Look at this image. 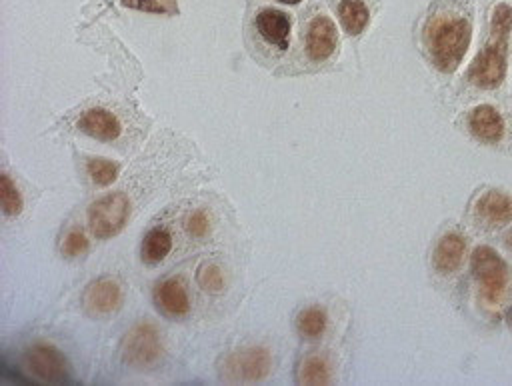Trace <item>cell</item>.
I'll return each instance as SVG.
<instances>
[{"label": "cell", "instance_id": "cell-1", "mask_svg": "<svg viewBox=\"0 0 512 386\" xmlns=\"http://www.w3.org/2000/svg\"><path fill=\"white\" fill-rule=\"evenodd\" d=\"M474 24L472 0H432L422 26V48L428 62L452 74L464 60Z\"/></svg>", "mask_w": 512, "mask_h": 386}, {"label": "cell", "instance_id": "cell-2", "mask_svg": "<svg viewBox=\"0 0 512 386\" xmlns=\"http://www.w3.org/2000/svg\"><path fill=\"white\" fill-rule=\"evenodd\" d=\"M512 48V0H492L488 8L486 36L472 60L466 82L476 90H496L508 72Z\"/></svg>", "mask_w": 512, "mask_h": 386}, {"label": "cell", "instance_id": "cell-3", "mask_svg": "<svg viewBox=\"0 0 512 386\" xmlns=\"http://www.w3.org/2000/svg\"><path fill=\"white\" fill-rule=\"evenodd\" d=\"M340 54V36L334 20L318 4L302 10L294 50L286 58V72H318Z\"/></svg>", "mask_w": 512, "mask_h": 386}, {"label": "cell", "instance_id": "cell-4", "mask_svg": "<svg viewBox=\"0 0 512 386\" xmlns=\"http://www.w3.org/2000/svg\"><path fill=\"white\" fill-rule=\"evenodd\" d=\"M244 44L264 68L284 62L292 48V16L272 4H258L244 22Z\"/></svg>", "mask_w": 512, "mask_h": 386}, {"label": "cell", "instance_id": "cell-5", "mask_svg": "<svg viewBox=\"0 0 512 386\" xmlns=\"http://www.w3.org/2000/svg\"><path fill=\"white\" fill-rule=\"evenodd\" d=\"M472 274L480 286V298L486 306H498L508 290V266L490 246H478L472 252Z\"/></svg>", "mask_w": 512, "mask_h": 386}, {"label": "cell", "instance_id": "cell-6", "mask_svg": "<svg viewBox=\"0 0 512 386\" xmlns=\"http://www.w3.org/2000/svg\"><path fill=\"white\" fill-rule=\"evenodd\" d=\"M464 128L484 146H502L510 134L506 116L492 104H478L468 110L464 116Z\"/></svg>", "mask_w": 512, "mask_h": 386}, {"label": "cell", "instance_id": "cell-7", "mask_svg": "<svg viewBox=\"0 0 512 386\" xmlns=\"http://www.w3.org/2000/svg\"><path fill=\"white\" fill-rule=\"evenodd\" d=\"M130 214V204L128 198L120 192L102 196L100 200H96L90 210H88V224L90 230L96 238H110L114 234H118Z\"/></svg>", "mask_w": 512, "mask_h": 386}, {"label": "cell", "instance_id": "cell-8", "mask_svg": "<svg viewBox=\"0 0 512 386\" xmlns=\"http://www.w3.org/2000/svg\"><path fill=\"white\" fill-rule=\"evenodd\" d=\"M270 366V352L262 346H250L224 358L222 378L228 382H258L270 372Z\"/></svg>", "mask_w": 512, "mask_h": 386}, {"label": "cell", "instance_id": "cell-9", "mask_svg": "<svg viewBox=\"0 0 512 386\" xmlns=\"http://www.w3.org/2000/svg\"><path fill=\"white\" fill-rule=\"evenodd\" d=\"M162 354L160 334L152 324L134 326L124 340V358L132 366H150Z\"/></svg>", "mask_w": 512, "mask_h": 386}, {"label": "cell", "instance_id": "cell-10", "mask_svg": "<svg viewBox=\"0 0 512 386\" xmlns=\"http://www.w3.org/2000/svg\"><path fill=\"white\" fill-rule=\"evenodd\" d=\"M472 218L478 228L496 230L512 222V196L500 190H488L474 202Z\"/></svg>", "mask_w": 512, "mask_h": 386}, {"label": "cell", "instance_id": "cell-11", "mask_svg": "<svg viewBox=\"0 0 512 386\" xmlns=\"http://www.w3.org/2000/svg\"><path fill=\"white\" fill-rule=\"evenodd\" d=\"M26 368L46 382H58L66 378V360L64 356L50 344H34L24 354Z\"/></svg>", "mask_w": 512, "mask_h": 386}, {"label": "cell", "instance_id": "cell-12", "mask_svg": "<svg viewBox=\"0 0 512 386\" xmlns=\"http://www.w3.org/2000/svg\"><path fill=\"white\" fill-rule=\"evenodd\" d=\"M154 304L168 318H184L190 312V298L182 278H166L154 288Z\"/></svg>", "mask_w": 512, "mask_h": 386}, {"label": "cell", "instance_id": "cell-13", "mask_svg": "<svg viewBox=\"0 0 512 386\" xmlns=\"http://www.w3.org/2000/svg\"><path fill=\"white\" fill-rule=\"evenodd\" d=\"M466 254V240L458 232H446L440 236L432 250V268L442 274L450 276L456 270H460Z\"/></svg>", "mask_w": 512, "mask_h": 386}, {"label": "cell", "instance_id": "cell-14", "mask_svg": "<svg viewBox=\"0 0 512 386\" xmlns=\"http://www.w3.org/2000/svg\"><path fill=\"white\" fill-rule=\"evenodd\" d=\"M76 128L100 142H112L122 132L120 120L110 110L100 106L84 110L76 120Z\"/></svg>", "mask_w": 512, "mask_h": 386}, {"label": "cell", "instance_id": "cell-15", "mask_svg": "<svg viewBox=\"0 0 512 386\" xmlns=\"http://www.w3.org/2000/svg\"><path fill=\"white\" fill-rule=\"evenodd\" d=\"M122 302V290L116 280L102 278L92 282L84 292V306L92 316H106Z\"/></svg>", "mask_w": 512, "mask_h": 386}, {"label": "cell", "instance_id": "cell-16", "mask_svg": "<svg viewBox=\"0 0 512 386\" xmlns=\"http://www.w3.org/2000/svg\"><path fill=\"white\" fill-rule=\"evenodd\" d=\"M340 26L348 36H358L372 20L370 0H330Z\"/></svg>", "mask_w": 512, "mask_h": 386}, {"label": "cell", "instance_id": "cell-17", "mask_svg": "<svg viewBox=\"0 0 512 386\" xmlns=\"http://www.w3.org/2000/svg\"><path fill=\"white\" fill-rule=\"evenodd\" d=\"M172 250V236L166 228L154 226L146 232L142 246H140V256L146 264H158L162 262Z\"/></svg>", "mask_w": 512, "mask_h": 386}, {"label": "cell", "instance_id": "cell-18", "mask_svg": "<svg viewBox=\"0 0 512 386\" xmlns=\"http://www.w3.org/2000/svg\"><path fill=\"white\" fill-rule=\"evenodd\" d=\"M300 384H330L332 382V364L324 354H308L298 368Z\"/></svg>", "mask_w": 512, "mask_h": 386}, {"label": "cell", "instance_id": "cell-19", "mask_svg": "<svg viewBox=\"0 0 512 386\" xmlns=\"http://www.w3.org/2000/svg\"><path fill=\"white\" fill-rule=\"evenodd\" d=\"M328 316L320 306H308L296 316V330L302 338L314 340L326 332Z\"/></svg>", "mask_w": 512, "mask_h": 386}, {"label": "cell", "instance_id": "cell-20", "mask_svg": "<svg viewBox=\"0 0 512 386\" xmlns=\"http://www.w3.org/2000/svg\"><path fill=\"white\" fill-rule=\"evenodd\" d=\"M0 204H2V212L6 216H18L22 210V196L16 188V184L12 182L10 174L2 172L0 176Z\"/></svg>", "mask_w": 512, "mask_h": 386}, {"label": "cell", "instance_id": "cell-21", "mask_svg": "<svg viewBox=\"0 0 512 386\" xmlns=\"http://www.w3.org/2000/svg\"><path fill=\"white\" fill-rule=\"evenodd\" d=\"M86 170H88V176L92 178L94 184L106 186V184L116 180L120 168H118V164H114L106 158H90L88 164H86Z\"/></svg>", "mask_w": 512, "mask_h": 386}, {"label": "cell", "instance_id": "cell-22", "mask_svg": "<svg viewBox=\"0 0 512 386\" xmlns=\"http://www.w3.org/2000/svg\"><path fill=\"white\" fill-rule=\"evenodd\" d=\"M196 282L210 294H220L224 290V272L216 264H202L196 272Z\"/></svg>", "mask_w": 512, "mask_h": 386}, {"label": "cell", "instance_id": "cell-23", "mask_svg": "<svg viewBox=\"0 0 512 386\" xmlns=\"http://www.w3.org/2000/svg\"><path fill=\"white\" fill-rule=\"evenodd\" d=\"M86 250H88V238L84 236L82 230H70V232L62 238L60 252H62L66 258L82 256V254H86Z\"/></svg>", "mask_w": 512, "mask_h": 386}, {"label": "cell", "instance_id": "cell-24", "mask_svg": "<svg viewBox=\"0 0 512 386\" xmlns=\"http://www.w3.org/2000/svg\"><path fill=\"white\" fill-rule=\"evenodd\" d=\"M122 4L136 10H144V12L172 14L176 10V0H122Z\"/></svg>", "mask_w": 512, "mask_h": 386}, {"label": "cell", "instance_id": "cell-25", "mask_svg": "<svg viewBox=\"0 0 512 386\" xmlns=\"http://www.w3.org/2000/svg\"><path fill=\"white\" fill-rule=\"evenodd\" d=\"M186 226H188L190 236H192V238H196V240H200V238L208 236V232H210V220H208V214H206L204 210H196V212H192V214L188 216Z\"/></svg>", "mask_w": 512, "mask_h": 386}, {"label": "cell", "instance_id": "cell-26", "mask_svg": "<svg viewBox=\"0 0 512 386\" xmlns=\"http://www.w3.org/2000/svg\"><path fill=\"white\" fill-rule=\"evenodd\" d=\"M262 2H268V0H262ZM270 2H278V4H286V6H296L300 4L302 0H270Z\"/></svg>", "mask_w": 512, "mask_h": 386}, {"label": "cell", "instance_id": "cell-27", "mask_svg": "<svg viewBox=\"0 0 512 386\" xmlns=\"http://www.w3.org/2000/svg\"><path fill=\"white\" fill-rule=\"evenodd\" d=\"M504 244H506V248L512 252V228L506 232V236H504Z\"/></svg>", "mask_w": 512, "mask_h": 386}, {"label": "cell", "instance_id": "cell-28", "mask_svg": "<svg viewBox=\"0 0 512 386\" xmlns=\"http://www.w3.org/2000/svg\"><path fill=\"white\" fill-rule=\"evenodd\" d=\"M506 318H508V324H510V328H512V308L508 310V316H506Z\"/></svg>", "mask_w": 512, "mask_h": 386}]
</instances>
